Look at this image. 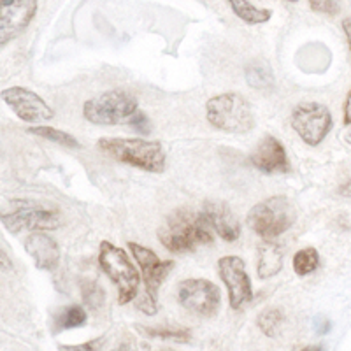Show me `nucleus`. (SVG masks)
<instances>
[{
    "instance_id": "1",
    "label": "nucleus",
    "mask_w": 351,
    "mask_h": 351,
    "mask_svg": "<svg viewBox=\"0 0 351 351\" xmlns=\"http://www.w3.org/2000/svg\"><path fill=\"white\" fill-rule=\"evenodd\" d=\"M158 241L172 253H188L195 247L213 244L215 230L204 211L181 208L172 213L158 228Z\"/></svg>"
},
{
    "instance_id": "2",
    "label": "nucleus",
    "mask_w": 351,
    "mask_h": 351,
    "mask_svg": "<svg viewBox=\"0 0 351 351\" xmlns=\"http://www.w3.org/2000/svg\"><path fill=\"white\" fill-rule=\"evenodd\" d=\"M99 149L120 164L160 174L165 171V149L158 141L127 139V137H102L97 143Z\"/></svg>"
},
{
    "instance_id": "3",
    "label": "nucleus",
    "mask_w": 351,
    "mask_h": 351,
    "mask_svg": "<svg viewBox=\"0 0 351 351\" xmlns=\"http://www.w3.org/2000/svg\"><path fill=\"white\" fill-rule=\"evenodd\" d=\"M208 121L216 130L227 134H246L255 127V114L241 93L227 92L213 97L206 104Z\"/></svg>"
},
{
    "instance_id": "4",
    "label": "nucleus",
    "mask_w": 351,
    "mask_h": 351,
    "mask_svg": "<svg viewBox=\"0 0 351 351\" xmlns=\"http://www.w3.org/2000/svg\"><path fill=\"white\" fill-rule=\"evenodd\" d=\"M99 263L100 269L108 274L118 290V304L125 306L136 299L139 293L141 276L123 247L114 246L109 241H102L99 250Z\"/></svg>"
},
{
    "instance_id": "5",
    "label": "nucleus",
    "mask_w": 351,
    "mask_h": 351,
    "mask_svg": "<svg viewBox=\"0 0 351 351\" xmlns=\"http://www.w3.org/2000/svg\"><path fill=\"white\" fill-rule=\"evenodd\" d=\"M297 211L288 197L276 195L262 200L250 211L247 227L263 239H274L295 223Z\"/></svg>"
},
{
    "instance_id": "6",
    "label": "nucleus",
    "mask_w": 351,
    "mask_h": 351,
    "mask_svg": "<svg viewBox=\"0 0 351 351\" xmlns=\"http://www.w3.org/2000/svg\"><path fill=\"white\" fill-rule=\"evenodd\" d=\"M137 112V100L123 90H109L86 100L84 120L93 125H118L130 120Z\"/></svg>"
},
{
    "instance_id": "7",
    "label": "nucleus",
    "mask_w": 351,
    "mask_h": 351,
    "mask_svg": "<svg viewBox=\"0 0 351 351\" xmlns=\"http://www.w3.org/2000/svg\"><path fill=\"white\" fill-rule=\"evenodd\" d=\"M2 225L11 234L55 230L60 227V215L48 206L30 200H12L11 209L2 215Z\"/></svg>"
},
{
    "instance_id": "8",
    "label": "nucleus",
    "mask_w": 351,
    "mask_h": 351,
    "mask_svg": "<svg viewBox=\"0 0 351 351\" xmlns=\"http://www.w3.org/2000/svg\"><path fill=\"white\" fill-rule=\"evenodd\" d=\"M332 114L327 106L318 102H304L291 112V127L309 146H318L332 130Z\"/></svg>"
},
{
    "instance_id": "9",
    "label": "nucleus",
    "mask_w": 351,
    "mask_h": 351,
    "mask_svg": "<svg viewBox=\"0 0 351 351\" xmlns=\"http://www.w3.org/2000/svg\"><path fill=\"white\" fill-rule=\"evenodd\" d=\"M178 300L192 315L200 318H211L219 311L221 295L215 283L200 278L183 280L178 287Z\"/></svg>"
},
{
    "instance_id": "10",
    "label": "nucleus",
    "mask_w": 351,
    "mask_h": 351,
    "mask_svg": "<svg viewBox=\"0 0 351 351\" xmlns=\"http://www.w3.org/2000/svg\"><path fill=\"white\" fill-rule=\"evenodd\" d=\"M218 274L227 287L228 302L232 309H243L253 299V288L250 274L246 271V263L241 256L228 255L218 260Z\"/></svg>"
},
{
    "instance_id": "11",
    "label": "nucleus",
    "mask_w": 351,
    "mask_h": 351,
    "mask_svg": "<svg viewBox=\"0 0 351 351\" xmlns=\"http://www.w3.org/2000/svg\"><path fill=\"white\" fill-rule=\"evenodd\" d=\"M2 100L14 111L21 121L43 123L53 120V109L44 102L43 97L23 86H11L2 90Z\"/></svg>"
},
{
    "instance_id": "12",
    "label": "nucleus",
    "mask_w": 351,
    "mask_h": 351,
    "mask_svg": "<svg viewBox=\"0 0 351 351\" xmlns=\"http://www.w3.org/2000/svg\"><path fill=\"white\" fill-rule=\"evenodd\" d=\"M128 246H130L132 255L137 260L141 272L144 276V287H146L144 295L152 299L153 302H156L160 287L167 280V276L171 274L172 269L176 267V262L174 260H160L153 250L141 246L137 243H128Z\"/></svg>"
},
{
    "instance_id": "13",
    "label": "nucleus",
    "mask_w": 351,
    "mask_h": 351,
    "mask_svg": "<svg viewBox=\"0 0 351 351\" xmlns=\"http://www.w3.org/2000/svg\"><path fill=\"white\" fill-rule=\"evenodd\" d=\"M37 12V0H0V44L20 36Z\"/></svg>"
},
{
    "instance_id": "14",
    "label": "nucleus",
    "mask_w": 351,
    "mask_h": 351,
    "mask_svg": "<svg viewBox=\"0 0 351 351\" xmlns=\"http://www.w3.org/2000/svg\"><path fill=\"white\" fill-rule=\"evenodd\" d=\"M250 160L263 174H287L290 171L287 149L281 141L272 136H265L256 144Z\"/></svg>"
},
{
    "instance_id": "15",
    "label": "nucleus",
    "mask_w": 351,
    "mask_h": 351,
    "mask_svg": "<svg viewBox=\"0 0 351 351\" xmlns=\"http://www.w3.org/2000/svg\"><path fill=\"white\" fill-rule=\"evenodd\" d=\"M25 252L34 260V265L40 271H55L60 263V247L51 236L44 230L34 232L25 239Z\"/></svg>"
},
{
    "instance_id": "16",
    "label": "nucleus",
    "mask_w": 351,
    "mask_h": 351,
    "mask_svg": "<svg viewBox=\"0 0 351 351\" xmlns=\"http://www.w3.org/2000/svg\"><path fill=\"white\" fill-rule=\"evenodd\" d=\"M204 215L211 223L213 230L227 243H234L241 236V223L225 202H206L202 208Z\"/></svg>"
},
{
    "instance_id": "17",
    "label": "nucleus",
    "mask_w": 351,
    "mask_h": 351,
    "mask_svg": "<svg viewBox=\"0 0 351 351\" xmlns=\"http://www.w3.org/2000/svg\"><path fill=\"white\" fill-rule=\"evenodd\" d=\"M256 253H258L256 272H258L260 280H269L272 276L280 274V271L283 269V250L280 244L265 239L258 244Z\"/></svg>"
},
{
    "instance_id": "18",
    "label": "nucleus",
    "mask_w": 351,
    "mask_h": 351,
    "mask_svg": "<svg viewBox=\"0 0 351 351\" xmlns=\"http://www.w3.org/2000/svg\"><path fill=\"white\" fill-rule=\"evenodd\" d=\"M230 9L239 20L247 25L267 23L272 16V11L262 8H255L250 0H227Z\"/></svg>"
},
{
    "instance_id": "19",
    "label": "nucleus",
    "mask_w": 351,
    "mask_h": 351,
    "mask_svg": "<svg viewBox=\"0 0 351 351\" xmlns=\"http://www.w3.org/2000/svg\"><path fill=\"white\" fill-rule=\"evenodd\" d=\"M246 81L255 90L267 92L274 86V72L263 62H252L246 67Z\"/></svg>"
},
{
    "instance_id": "20",
    "label": "nucleus",
    "mask_w": 351,
    "mask_h": 351,
    "mask_svg": "<svg viewBox=\"0 0 351 351\" xmlns=\"http://www.w3.org/2000/svg\"><path fill=\"white\" fill-rule=\"evenodd\" d=\"M28 134L44 137V139L51 141V143L60 144V146H64V148H71V149L81 148V143L76 139V137L71 136V134H67V132L64 130H58V128L40 127V125H37V127L28 128Z\"/></svg>"
},
{
    "instance_id": "21",
    "label": "nucleus",
    "mask_w": 351,
    "mask_h": 351,
    "mask_svg": "<svg viewBox=\"0 0 351 351\" xmlns=\"http://www.w3.org/2000/svg\"><path fill=\"white\" fill-rule=\"evenodd\" d=\"M88 315L81 306H67L56 316V330H71V328L83 327L86 324Z\"/></svg>"
},
{
    "instance_id": "22",
    "label": "nucleus",
    "mask_w": 351,
    "mask_h": 351,
    "mask_svg": "<svg viewBox=\"0 0 351 351\" xmlns=\"http://www.w3.org/2000/svg\"><path fill=\"white\" fill-rule=\"evenodd\" d=\"M283 322L285 313L281 311L280 307H267V309H263L258 315V319H256L260 330L267 335V337H274L278 334V330L281 328V325H283Z\"/></svg>"
},
{
    "instance_id": "23",
    "label": "nucleus",
    "mask_w": 351,
    "mask_h": 351,
    "mask_svg": "<svg viewBox=\"0 0 351 351\" xmlns=\"http://www.w3.org/2000/svg\"><path fill=\"white\" fill-rule=\"evenodd\" d=\"M137 330L141 334L148 335V337H156V339H165V341H174V343H188L192 339V334L188 328H155V327H141L137 325Z\"/></svg>"
},
{
    "instance_id": "24",
    "label": "nucleus",
    "mask_w": 351,
    "mask_h": 351,
    "mask_svg": "<svg viewBox=\"0 0 351 351\" xmlns=\"http://www.w3.org/2000/svg\"><path fill=\"white\" fill-rule=\"evenodd\" d=\"M319 263V255L316 252V247H304L300 252L295 253L293 256V271L299 276H307L311 274L313 271H316Z\"/></svg>"
},
{
    "instance_id": "25",
    "label": "nucleus",
    "mask_w": 351,
    "mask_h": 351,
    "mask_svg": "<svg viewBox=\"0 0 351 351\" xmlns=\"http://www.w3.org/2000/svg\"><path fill=\"white\" fill-rule=\"evenodd\" d=\"M81 299L88 307L99 309L106 300V291L102 290V287L97 281L84 280L81 281Z\"/></svg>"
},
{
    "instance_id": "26",
    "label": "nucleus",
    "mask_w": 351,
    "mask_h": 351,
    "mask_svg": "<svg viewBox=\"0 0 351 351\" xmlns=\"http://www.w3.org/2000/svg\"><path fill=\"white\" fill-rule=\"evenodd\" d=\"M313 11L325 12V14H337L339 12V0H307Z\"/></svg>"
},
{
    "instance_id": "27",
    "label": "nucleus",
    "mask_w": 351,
    "mask_h": 351,
    "mask_svg": "<svg viewBox=\"0 0 351 351\" xmlns=\"http://www.w3.org/2000/svg\"><path fill=\"white\" fill-rule=\"evenodd\" d=\"M130 123H132V127L136 128L137 132H141V134H146V132H149L148 118H146L143 112H136V114L132 116Z\"/></svg>"
},
{
    "instance_id": "28",
    "label": "nucleus",
    "mask_w": 351,
    "mask_h": 351,
    "mask_svg": "<svg viewBox=\"0 0 351 351\" xmlns=\"http://www.w3.org/2000/svg\"><path fill=\"white\" fill-rule=\"evenodd\" d=\"M344 125L350 127L351 125V90L346 97V102H344Z\"/></svg>"
},
{
    "instance_id": "29",
    "label": "nucleus",
    "mask_w": 351,
    "mask_h": 351,
    "mask_svg": "<svg viewBox=\"0 0 351 351\" xmlns=\"http://www.w3.org/2000/svg\"><path fill=\"white\" fill-rule=\"evenodd\" d=\"M343 30H344V36H346L348 48H350V55H351V18H346V20L343 21Z\"/></svg>"
},
{
    "instance_id": "30",
    "label": "nucleus",
    "mask_w": 351,
    "mask_h": 351,
    "mask_svg": "<svg viewBox=\"0 0 351 351\" xmlns=\"http://www.w3.org/2000/svg\"><path fill=\"white\" fill-rule=\"evenodd\" d=\"M97 343H99V341H93V343H84V344H81V346H62L60 350H95Z\"/></svg>"
},
{
    "instance_id": "31",
    "label": "nucleus",
    "mask_w": 351,
    "mask_h": 351,
    "mask_svg": "<svg viewBox=\"0 0 351 351\" xmlns=\"http://www.w3.org/2000/svg\"><path fill=\"white\" fill-rule=\"evenodd\" d=\"M339 193L344 197H351V180L339 188Z\"/></svg>"
},
{
    "instance_id": "32",
    "label": "nucleus",
    "mask_w": 351,
    "mask_h": 351,
    "mask_svg": "<svg viewBox=\"0 0 351 351\" xmlns=\"http://www.w3.org/2000/svg\"><path fill=\"white\" fill-rule=\"evenodd\" d=\"M344 141H346L348 144H351V130L348 132V134H344Z\"/></svg>"
},
{
    "instance_id": "33",
    "label": "nucleus",
    "mask_w": 351,
    "mask_h": 351,
    "mask_svg": "<svg viewBox=\"0 0 351 351\" xmlns=\"http://www.w3.org/2000/svg\"><path fill=\"white\" fill-rule=\"evenodd\" d=\"M288 2H297V0H288Z\"/></svg>"
}]
</instances>
